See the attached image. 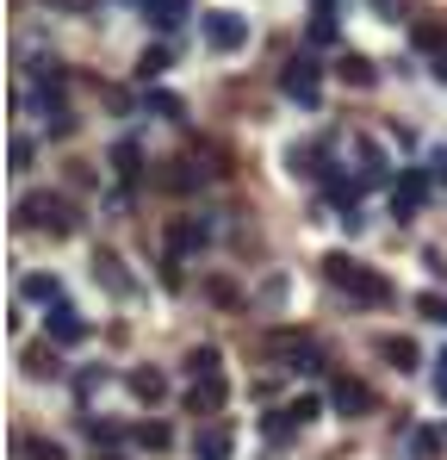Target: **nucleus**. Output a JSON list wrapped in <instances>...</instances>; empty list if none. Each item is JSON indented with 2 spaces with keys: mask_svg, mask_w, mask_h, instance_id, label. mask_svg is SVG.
Segmentation results:
<instances>
[{
  "mask_svg": "<svg viewBox=\"0 0 447 460\" xmlns=\"http://www.w3.org/2000/svg\"><path fill=\"white\" fill-rule=\"evenodd\" d=\"M149 106H155V112H168V119H180V100H174V93H149Z\"/></svg>",
  "mask_w": 447,
  "mask_h": 460,
  "instance_id": "nucleus-22",
  "label": "nucleus"
},
{
  "mask_svg": "<svg viewBox=\"0 0 447 460\" xmlns=\"http://www.w3.org/2000/svg\"><path fill=\"white\" fill-rule=\"evenodd\" d=\"M379 355H385L398 374H410V367H416V342H410V336H385V342H379Z\"/></svg>",
  "mask_w": 447,
  "mask_h": 460,
  "instance_id": "nucleus-8",
  "label": "nucleus"
},
{
  "mask_svg": "<svg viewBox=\"0 0 447 460\" xmlns=\"http://www.w3.org/2000/svg\"><path fill=\"white\" fill-rule=\"evenodd\" d=\"M44 323H50V336H57V342H81V336H87L81 311H74V305H63V299L50 305V317H44Z\"/></svg>",
  "mask_w": 447,
  "mask_h": 460,
  "instance_id": "nucleus-7",
  "label": "nucleus"
},
{
  "mask_svg": "<svg viewBox=\"0 0 447 460\" xmlns=\"http://www.w3.org/2000/svg\"><path fill=\"white\" fill-rule=\"evenodd\" d=\"M193 448H199V460H224V455H230V429H199Z\"/></svg>",
  "mask_w": 447,
  "mask_h": 460,
  "instance_id": "nucleus-11",
  "label": "nucleus"
},
{
  "mask_svg": "<svg viewBox=\"0 0 447 460\" xmlns=\"http://www.w3.org/2000/svg\"><path fill=\"white\" fill-rule=\"evenodd\" d=\"M112 162L125 168V181H137V174H144V168H137V144H131V137H125V144L112 150Z\"/></svg>",
  "mask_w": 447,
  "mask_h": 460,
  "instance_id": "nucleus-16",
  "label": "nucleus"
},
{
  "mask_svg": "<svg viewBox=\"0 0 447 460\" xmlns=\"http://www.w3.org/2000/svg\"><path fill=\"white\" fill-rule=\"evenodd\" d=\"M323 268H329V280H336L348 299H361V305H385V299H391V287H385L372 268H361L355 255H329Z\"/></svg>",
  "mask_w": 447,
  "mask_h": 460,
  "instance_id": "nucleus-1",
  "label": "nucleus"
},
{
  "mask_svg": "<svg viewBox=\"0 0 447 460\" xmlns=\"http://www.w3.org/2000/svg\"><path fill=\"white\" fill-rule=\"evenodd\" d=\"M280 87L293 93L298 106H317V69H311V63H286V75H280Z\"/></svg>",
  "mask_w": 447,
  "mask_h": 460,
  "instance_id": "nucleus-5",
  "label": "nucleus"
},
{
  "mask_svg": "<svg viewBox=\"0 0 447 460\" xmlns=\"http://www.w3.org/2000/svg\"><path fill=\"white\" fill-rule=\"evenodd\" d=\"M435 392L447 398V355H442V367H435Z\"/></svg>",
  "mask_w": 447,
  "mask_h": 460,
  "instance_id": "nucleus-25",
  "label": "nucleus"
},
{
  "mask_svg": "<svg viewBox=\"0 0 447 460\" xmlns=\"http://www.w3.org/2000/svg\"><path fill=\"white\" fill-rule=\"evenodd\" d=\"M162 63H168V50H149L144 63H137V75H162Z\"/></svg>",
  "mask_w": 447,
  "mask_h": 460,
  "instance_id": "nucleus-23",
  "label": "nucleus"
},
{
  "mask_svg": "<svg viewBox=\"0 0 447 460\" xmlns=\"http://www.w3.org/2000/svg\"><path fill=\"white\" fill-rule=\"evenodd\" d=\"M50 6H63V13H93V0H50Z\"/></svg>",
  "mask_w": 447,
  "mask_h": 460,
  "instance_id": "nucleus-24",
  "label": "nucleus"
},
{
  "mask_svg": "<svg viewBox=\"0 0 447 460\" xmlns=\"http://www.w3.org/2000/svg\"><path fill=\"white\" fill-rule=\"evenodd\" d=\"M187 404H193V411H218L224 404V380H199L193 392H187Z\"/></svg>",
  "mask_w": 447,
  "mask_h": 460,
  "instance_id": "nucleus-10",
  "label": "nucleus"
},
{
  "mask_svg": "<svg viewBox=\"0 0 447 460\" xmlns=\"http://www.w3.org/2000/svg\"><path fill=\"white\" fill-rule=\"evenodd\" d=\"M187 374H193V380H218V349H199V355L187 361Z\"/></svg>",
  "mask_w": 447,
  "mask_h": 460,
  "instance_id": "nucleus-13",
  "label": "nucleus"
},
{
  "mask_svg": "<svg viewBox=\"0 0 447 460\" xmlns=\"http://www.w3.org/2000/svg\"><path fill=\"white\" fill-rule=\"evenodd\" d=\"M435 75H442V81H447V63H435Z\"/></svg>",
  "mask_w": 447,
  "mask_h": 460,
  "instance_id": "nucleus-26",
  "label": "nucleus"
},
{
  "mask_svg": "<svg viewBox=\"0 0 447 460\" xmlns=\"http://www.w3.org/2000/svg\"><path fill=\"white\" fill-rule=\"evenodd\" d=\"M31 374H44V380H50V374H63V367H57V355H50V349H31Z\"/></svg>",
  "mask_w": 447,
  "mask_h": 460,
  "instance_id": "nucleus-18",
  "label": "nucleus"
},
{
  "mask_svg": "<svg viewBox=\"0 0 447 460\" xmlns=\"http://www.w3.org/2000/svg\"><path fill=\"white\" fill-rule=\"evenodd\" d=\"M329 404H336L342 417H367V411H372V392L361 380H336V385H329Z\"/></svg>",
  "mask_w": 447,
  "mask_h": 460,
  "instance_id": "nucleus-4",
  "label": "nucleus"
},
{
  "mask_svg": "<svg viewBox=\"0 0 447 460\" xmlns=\"http://www.w3.org/2000/svg\"><path fill=\"white\" fill-rule=\"evenodd\" d=\"M180 13H187V0H144V19H149V25H162V31L180 25Z\"/></svg>",
  "mask_w": 447,
  "mask_h": 460,
  "instance_id": "nucleus-9",
  "label": "nucleus"
},
{
  "mask_svg": "<svg viewBox=\"0 0 447 460\" xmlns=\"http://www.w3.org/2000/svg\"><path fill=\"white\" fill-rule=\"evenodd\" d=\"M25 455H31V460H63V448H57V442H44V436H38V442H25Z\"/></svg>",
  "mask_w": 447,
  "mask_h": 460,
  "instance_id": "nucleus-20",
  "label": "nucleus"
},
{
  "mask_svg": "<svg viewBox=\"0 0 447 460\" xmlns=\"http://www.w3.org/2000/svg\"><path fill=\"white\" fill-rule=\"evenodd\" d=\"M19 225H50V230H69L74 218H69V206H63V199H50V193H44V199H25V206H19Z\"/></svg>",
  "mask_w": 447,
  "mask_h": 460,
  "instance_id": "nucleus-2",
  "label": "nucleus"
},
{
  "mask_svg": "<svg viewBox=\"0 0 447 460\" xmlns=\"http://www.w3.org/2000/svg\"><path fill=\"white\" fill-rule=\"evenodd\" d=\"M342 75L355 81V87H372V63L367 57H342Z\"/></svg>",
  "mask_w": 447,
  "mask_h": 460,
  "instance_id": "nucleus-14",
  "label": "nucleus"
},
{
  "mask_svg": "<svg viewBox=\"0 0 447 460\" xmlns=\"http://www.w3.org/2000/svg\"><path fill=\"white\" fill-rule=\"evenodd\" d=\"M168 243H174V255H180V249H199V243H206V225H174Z\"/></svg>",
  "mask_w": 447,
  "mask_h": 460,
  "instance_id": "nucleus-12",
  "label": "nucleus"
},
{
  "mask_svg": "<svg viewBox=\"0 0 447 460\" xmlns=\"http://www.w3.org/2000/svg\"><path fill=\"white\" fill-rule=\"evenodd\" d=\"M6 162H13V174H19V168H31V144H25V137H13V150H6Z\"/></svg>",
  "mask_w": 447,
  "mask_h": 460,
  "instance_id": "nucleus-19",
  "label": "nucleus"
},
{
  "mask_svg": "<svg viewBox=\"0 0 447 460\" xmlns=\"http://www.w3.org/2000/svg\"><path fill=\"white\" fill-rule=\"evenodd\" d=\"M423 193H429V174H416V168H410V174H398V199H391V212H398V218H410V212L423 206Z\"/></svg>",
  "mask_w": 447,
  "mask_h": 460,
  "instance_id": "nucleus-6",
  "label": "nucleus"
},
{
  "mask_svg": "<svg viewBox=\"0 0 447 460\" xmlns=\"http://www.w3.org/2000/svg\"><path fill=\"white\" fill-rule=\"evenodd\" d=\"M25 299H50V305H57V280H50V274H38V280H25Z\"/></svg>",
  "mask_w": 447,
  "mask_h": 460,
  "instance_id": "nucleus-17",
  "label": "nucleus"
},
{
  "mask_svg": "<svg viewBox=\"0 0 447 460\" xmlns=\"http://www.w3.org/2000/svg\"><path fill=\"white\" fill-rule=\"evenodd\" d=\"M137 442H144V448H168V429H162V423H149V429H137Z\"/></svg>",
  "mask_w": 447,
  "mask_h": 460,
  "instance_id": "nucleus-21",
  "label": "nucleus"
},
{
  "mask_svg": "<svg viewBox=\"0 0 447 460\" xmlns=\"http://www.w3.org/2000/svg\"><path fill=\"white\" fill-rule=\"evenodd\" d=\"M131 392H137V398H162L168 385H162V374H144V367H137V374H131Z\"/></svg>",
  "mask_w": 447,
  "mask_h": 460,
  "instance_id": "nucleus-15",
  "label": "nucleus"
},
{
  "mask_svg": "<svg viewBox=\"0 0 447 460\" xmlns=\"http://www.w3.org/2000/svg\"><path fill=\"white\" fill-rule=\"evenodd\" d=\"M242 38H249V25H242L236 13H206V44H212V50H236Z\"/></svg>",
  "mask_w": 447,
  "mask_h": 460,
  "instance_id": "nucleus-3",
  "label": "nucleus"
}]
</instances>
